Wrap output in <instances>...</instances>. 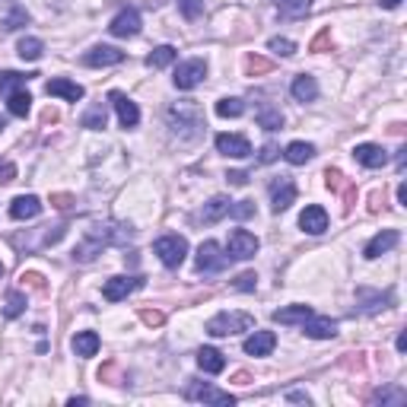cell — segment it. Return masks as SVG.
I'll list each match as a JSON object with an SVG mask.
<instances>
[{
	"label": "cell",
	"instance_id": "obj_61",
	"mask_svg": "<svg viewBox=\"0 0 407 407\" xmlns=\"http://www.w3.org/2000/svg\"><path fill=\"white\" fill-rule=\"evenodd\" d=\"M382 6H388V10H395V6H401V0H382Z\"/></svg>",
	"mask_w": 407,
	"mask_h": 407
},
{
	"label": "cell",
	"instance_id": "obj_39",
	"mask_svg": "<svg viewBox=\"0 0 407 407\" xmlns=\"http://www.w3.org/2000/svg\"><path fill=\"white\" fill-rule=\"evenodd\" d=\"M99 382H108V385H125V372H121V366L115 363V359H108V363L99 369Z\"/></svg>",
	"mask_w": 407,
	"mask_h": 407
},
{
	"label": "cell",
	"instance_id": "obj_16",
	"mask_svg": "<svg viewBox=\"0 0 407 407\" xmlns=\"http://www.w3.org/2000/svg\"><path fill=\"white\" fill-rule=\"evenodd\" d=\"M112 105H115V112H118V121H121V127H137V121H140V108H137V102H131L125 96V92H112Z\"/></svg>",
	"mask_w": 407,
	"mask_h": 407
},
{
	"label": "cell",
	"instance_id": "obj_36",
	"mask_svg": "<svg viewBox=\"0 0 407 407\" xmlns=\"http://www.w3.org/2000/svg\"><path fill=\"white\" fill-rule=\"evenodd\" d=\"M105 121H108V112H105V105H92L90 112L83 115V127H90V131H102L105 127Z\"/></svg>",
	"mask_w": 407,
	"mask_h": 407
},
{
	"label": "cell",
	"instance_id": "obj_5",
	"mask_svg": "<svg viewBox=\"0 0 407 407\" xmlns=\"http://www.w3.org/2000/svg\"><path fill=\"white\" fill-rule=\"evenodd\" d=\"M185 398H188V401H201V404H220V407L236 404V395L213 388V385H207V382H191L185 388Z\"/></svg>",
	"mask_w": 407,
	"mask_h": 407
},
{
	"label": "cell",
	"instance_id": "obj_50",
	"mask_svg": "<svg viewBox=\"0 0 407 407\" xmlns=\"http://www.w3.org/2000/svg\"><path fill=\"white\" fill-rule=\"evenodd\" d=\"M16 179V166H13L10 159L0 162V185H10V181Z\"/></svg>",
	"mask_w": 407,
	"mask_h": 407
},
{
	"label": "cell",
	"instance_id": "obj_26",
	"mask_svg": "<svg viewBox=\"0 0 407 407\" xmlns=\"http://www.w3.org/2000/svg\"><path fill=\"white\" fill-rule=\"evenodd\" d=\"M258 125H261L264 131H280L283 127L280 108H274L270 102H261V105H258Z\"/></svg>",
	"mask_w": 407,
	"mask_h": 407
},
{
	"label": "cell",
	"instance_id": "obj_31",
	"mask_svg": "<svg viewBox=\"0 0 407 407\" xmlns=\"http://www.w3.org/2000/svg\"><path fill=\"white\" fill-rule=\"evenodd\" d=\"M175 58H179V51H175L172 45H159L156 51H150V58H147V67H153V70H162V67H169Z\"/></svg>",
	"mask_w": 407,
	"mask_h": 407
},
{
	"label": "cell",
	"instance_id": "obj_53",
	"mask_svg": "<svg viewBox=\"0 0 407 407\" xmlns=\"http://www.w3.org/2000/svg\"><path fill=\"white\" fill-rule=\"evenodd\" d=\"M341 198H344V210H350V207L356 204V188H354V185H347V188L341 191Z\"/></svg>",
	"mask_w": 407,
	"mask_h": 407
},
{
	"label": "cell",
	"instance_id": "obj_28",
	"mask_svg": "<svg viewBox=\"0 0 407 407\" xmlns=\"http://www.w3.org/2000/svg\"><path fill=\"white\" fill-rule=\"evenodd\" d=\"M73 350H77V356H96L99 354V334L96 331H80V334L73 337Z\"/></svg>",
	"mask_w": 407,
	"mask_h": 407
},
{
	"label": "cell",
	"instance_id": "obj_2",
	"mask_svg": "<svg viewBox=\"0 0 407 407\" xmlns=\"http://www.w3.org/2000/svg\"><path fill=\"white\" fill-rule=\"evenodd\" d=\"M252 328H255V315H248V312H220V315H213L207 322L210 337H233Z\"/></svg>",
	"mask_w": 407,
	"mask_h": 407
},
{
	"label": "cell",
	"instance_id": "obj_10",
	"mask_svg": "<svg viewBox=\"0 0 407 407\" xmlns=\"http://www.w3.org/2000/svg\"><path fill=\"white\" fill-rule=\"evenodd\" d=\"M108 32H112L115 38H131L140 32V13L134 10V6H127V10H121L118 16L112 19V26H108Z\"/></svg>",
	"mask_w": 407,
	"mask_h": 407
},
{
	"label": "cell",
	"instance_id": "obj_38",
	"mask_svg": "<svg viewBox=\"0 0 407 407\" xmlns=\"http://www.w3.org/2000/svg\"><path fill=\"white\" fill-rule=\"evenodd\" d=\"M26 312V296L19 293V290H13V293H6V305H4V315L6 318H19Z\"/></svg>",
	"mask_w": 407,
	"mask_h": 407
},
{
	"label": "cell",
	"instance_id": "obj_25",
	"mask_svg": "<svg viewBox=\"0 0 407 407\" xmlns=\"http://www.w3.org/2000/svg\"><path fill=\"white\" fill-rule=\"evenodd\" d=\"M293 96H296V102H315V99H318V83H315V77H309V73H300V77L293 80Z\"/></svg>",
	"mask_w": 407,
	"mask_h": 407
},
{
	"label": "cell",
	"instance_id": "obj_44",
	"mask_svg": "<svg viewBox=\"0 0 407 407\" xmlns=\"http://www.w3.org/2000/svg\"><path fill=\"white\" fill-rule=\"evenodd\" d=\"M19 280H23V287L36 290V293H45V277H42V274H36V270H26V274L19 277Z\"/></svg>",
	"mask_w": 407,
	"mask_h": 407
},
{
	"label": "cell",
	"instance_id": "obj_34",
	"mask_svg": "<svg viewBox=\"0 0 407 407\" xmlns=\"http://www.w3.org/2000/svg\"><path fill=\"white\" fill-rule=\"evenodd\" d=\"M32 108V96L26 90H16L10 92V115H16V118H26Z\"/></svg>",
	"mask_w": 407,
	"mask_h": 407
},
{
	"label": "cell",
	"instance_id": "obj_11",
	"mask_svg": "<svg viewBox=\"0 0 407 407\" xmlns=\"http://www.w3.org/2000/svg\"><path fill=\"white\" fill-rule=\"evenodd\" d=\"M391 300H395V296H391V293H382V290H369V287H359V290H356V305H359V312H366V315L388 309Z\"/></svg>",
	"mask_w": 407,
	"mask_h": 407
},
{
	"label": "cell",
	"instance_id": "obj_63",
	"mask_svg": "<svg viewBox=\"0 0 407 407\" xmlns=\"http://www.w3.org/2000/svg\"><path fill=\"white\" fill-rule=\"evenodd\" d=\"M4 127H6V121H4V118H0V131H4Z\"/></svg>",
	"mask_w": 407,
	"mask_h": 407
},
{
	"label": "cell",
	"instance_id": "obj_23",
	"mask_svg": "<svg viewBox=\"0 0 407 407\" xmlns=\"http://www.w3.org/2000/svg\"><path fill=\"white\" fill-rule=\"evenodd\" d=\"M229 204H233V201H229V198H223V194H216V198H210L207 204H204V210L198 213V223H207V226H210V223H216V220H220V216H226V213H229Z\"/></svg>",
	"mask_w": 407,
	"mask_h": 407
},
{
	"label": "cell",
	"instance_id": "obj_40",
	"mask_svg": "<svg viewBox=\"0 0 407 407\" xmlns=\"http://www.w3.org/2000/svg\"><path fill=\"white\" fill-rule=\"evenodd\" d=\"M26 23H29V13H26L23 6L16 4V6L10 10V16H6L0 26H4V32H13V29H19V26H26Z\"/></svg>",
	"mask_w": 407,
	"mask_h": 407
},
{
	"label": "cell",
	"instance_id": "obj_30",
	"mask_svg": "<svg viewBox=\"0 0 407 407\" xmlns=\"http://www.w3.org/2000/svg\"><path fill=\"white\" fill-rule=\"evenodd\" d=\"M36 77V73H16V70H4L0 73V92L4 96H10V92H16L19 86H26L29 80Z\"/></svg>",
	"mask_w": 407,
	"mask_h": 407
},
{
	"label": "cell",
	"instance_id": "obj_12",
	"mask_svg": "<svg viewBox=\"0 0 407 407\" xmlns=\"http://www.w3.org/2000/svg\"><path fill=\"white\" fill-rule=\"evenodd\" d=\"M216 150L223 156H233V159H245V156H252V144L242 134H216Z\"/></svg>",
	"mask_w": 407,
	"mask_h": 407
},
{
	"label": "cell",
	"instance_id": "obj_54",
	"mask_svg": "<svg viewBox=\"0 0 407 407\" xmlns=\"http://www.w3.org/2000/svg\"><path fill=\"white\" fill-rule=\"evenodd\" d=\"M226 181H229V185H236V188H242V185H248V175L245 172H229Z\"/></svg>",
	"mask_w": 407,
	"mask_h": 407
},
{
	"label": "cell",
	"instance_id": "obj_42",
	"mask_svg": "<svg viewBox=\"0 0 407 407\" xmlns=\"http://www.w3.org/2000/svg\"><path fill=\"white\" fill-rule=\"evenodd\" d=\"M324 185H328L331 191H337V194H341L344 188L350 185V181L344 179V172H341V169H328V172H324Z\"/></svg>",
	"mask_w": 407,
	"mask_h": 407
},
{
	"label": "cell",
	"instance_id": "obj_56",
	"mask_svg": "<svg viewBox=\"0 0 407 407\" xmlns=\"http://www.w3.org/2000/svg\"><path fill=\"white\" fill-rule=\"evenodd\" d=\"M42 121H45V125H54V121H58V112H54V108H45Z\"/></svg>",
	"mask_w": 407,
	"mask_h": 407
},
{
	"label": "cell",
	"instance_id": "obj_57",
	"mask_svg": "<svg viewBox=\"0 0 407 407\" xmlns=\"http://www.w3.org/2000/svg\"><path fill=\"white\" fill-rule=\"evenodd\" d=\"M398 204H401V207H407V185H404V181L398 185Z\"/></svg>",
	"mask_w": 407,
	"mask_h": 407
},
{
	"label": "cell",
	"instance_id": "obj_9",
	"mask_svg": "<svg viewBox=\"0 0 407 407\" xmlns=\"http://www.w3.org/2000/svg\"><path fill=\"white\" fill-rule=\"evenodd\" d=\"M140 287H144V277H112V280H105V287H102V296H105L108 302H121Z\"/></svg>",
	"mask_w": 407,
	"mask_h": 407
},
{
	"label": "cell",
	"instance_id": "obj_47",
	"mask_svg": "<svg viewBox=\"0 0 407 407\" xmlns=\"http://www.w3.org/2000/svg\"><path fill=\"white\" fill-rule=\"evenodd\" d=\"M181 13H185V19H198L201 10H204V0H179Z\"/></svg>",
	"mask_w": 407,
	"mask_h": 407
},
{
	"label": "cell",
	"instance_id": "obj_60",
	"mask_svg": "<svg viewBox=\"0 0 407 407\" xmlns=\"http://www.w3.org/2000/svg\"><path fill=\"white\" fill-rule=\"evenodd\" d=\"M407 350V334H398V354H404Z\"/></svg>",
	"mask_w": 407,
	"mask_h": 407
},
{
	"label": "cell",
	"instance_id": "obj_41",
	"mask_svg": "<svg viewBox=\"0 0 407 407\" xmlns=\"http://www.w3.org/2000/svg\"><path fill=\"white\" fill-rule=\"evenodd\" d=\"M372 401L376 404H404L407 395H404V388H385V391H376Z\"/></svg>",
	"mask_w": 407,
	"mask_h": 407
},
{
	"label": "cell",
	"instance_id": "obj_52",
	"mask_svg": "<svg viewBox=\"0 0 407 407\" xmlns=\"http://www.w3.org/2000/svg\"><path fill=\"white\" fill-rule=\"evenodd\" d=\"M277 156H280V147H277V144H264V150H261L258 159H261V162H274Z\"/></svg>",
	"mask_w": 407,
	"mask_h": 407
},
{
	"label": "cell",
	"instance_id": "obj_8",
	"mask_svg": "<svg viewBox=\"0 0 407 407\" xmlns=\"http://www.w3.org/2000/svg\"><path fill=\"white\" fill-rule=\"evenodd\" d=\"M258 236H252L248 229H233L229 233V258H236V261H248V258H255L258 252Z\"/></svg>",
	"mask_w": 407,
	"mask_h": 407
},
{
	"label": "cell",
	"instance_id": "obj_3",
	"mask_svg": "<svg viewBox=\"0 0 407 407\" xmlns=\"http://www.w3.org/2000/svg\"><path fill=\"white\" fill-rule=\"evenodd\" d=\"M153 252L159 255V261L166 268H181V261L188 255V242H185V236H162V239H156Z\"/></svg>",
	"mask_w": 407,
	"mask_h": 407
},
{
	"label": "cell",
	"instance_id": "obj_17",
	"mask_svg": "<svg viewBox=\"0 0 407 407\" xmlns=\"http://www.w3.org/2000/svg\"><path fill=\"white\" fill-rule=\"evenodd\" d=\"M302 331L309 337H315V341H328V337L337 334V322L334 318H324V315H309L302 322Z\"/></svg>",
	"mask_w": 407,
	"mask_h": 407
},
{
	"label": "cell",
	"instance_id": "obj_1",
	"mask_svg": "<svg viewBox=\"0 0 407 407\" xmlns=\"http://www.w3.org/2000/svg\"><path fill=\"white\" fill-rule=\"evenodd\" d=\"M169 125L179 134L181 140H194L204 131V115L198 108V102H179L169 108Z\"/></svg>",
	"mask_w": 407,
	"mask_h": 407
},
{
	"label": "cell",
	"instance_id": "obj_43",
	"mask_svg": "<svg viewBox=\"0 0 407 407\" xmlns=\"http://www.w3.org/2000/svg\"><path fill=\"white\" fill-rule=\"evenodd\" d=\"M229 213H233L236 220H248V216H255V201H239V204H229Z\"/></svg>",
	"mask_w": 407,
	"mask_h": 407
},
{
	"label": "cell",
	"instance_id": "obj_33",
	"mask_svg": "<svg viewBox=\"0 0 407 407\" xmlns=\"http://www.w3.org/2000/svg\"><path fill=\"white\" fill-rule=\"evenodd\" d=\"M274 70V60L261 58V54H248L245 58V73L248 77H264V73Z\"/></svg>",
	"mask_w": 407,
	"mask_h": 407
},
{
	"label": "cell",
	"instance_id": "obj_18",
	"mask_svg": "<svg viewBox=\"0 0 407 407\" xmlns=\"http://www.w3.org/2000/svg\"><path fill=\"white\" fill-rule=\"evenodd\" d=\"M45 92H48V96H64L67 102H80V99L86 96L83 86L73 83V80H64V77L48 80V83H45Z\"/></svg>",
	"mask_w": 407,
	"mask_h": 407
},
{
	"label": "cell",
	"instance_id": "obj_29",
	"mask_svg": "<svg viewBox=\"0 0 407 407\" xmlns=\"http://www.w3.org/2000/svg\"><path fill=\"white\" fill-rule=\"evenodd\" d=\"M283 156H287V162H293V166H305V162L315 156V147H312V144H302V140H293V144L283 150Z\"/></svg>",
	"mask_w": 407,
	"mask_h": 407
},
{
	"label": "cell",
	"instance_id": "obj_20",
	"mask_svg": "<svg viewBox=\"0 0 407 407\" xmlns=\"http://www.w3.org/2000/svg\"><path fill=\"white\" fill-rule=\"evenodd\" d=\"M38 213H42V201H38L36 194H19V198L10 204L13 220H36Z\"/></svg>",
	"mask_w": 407,
	"mask_h": 407
},
{
	"label": "cell",
	"instance_id": "obj_59",
	"mask_svg": "<svg viewBox=\"0 0 407 407\" xmlns=\"http://www.w3.org/2000/svg\"><path fill=\"white\" fill-rule=\"evenodd\" d=\"M290 401H302V404H309V395H302V391H293V395H290Z\"/></svg>",
	"mask_w": 407,
	"mask_h": 407
},
{
	"label": "cell",
	"instance_id": "obj_13",
	"mask_svg": "<svg viewBox=\"0 0 407 407\" xmlns=\"http://www.w3.org/2000/svg\"><path fill=\"white\" fill-rule=\"evenodd\" d=\"M293 201H296L293 179H283V175H280V179L270 185V207H274V213H283V210H287Z\"/></svg>",
	"mask_w": 407,
	"mask_h": 407
},
{
	"label": "cell",
	"instance_id": "obj_24",
	"mask_svg": "<svg viewBox=\"0 0 407 407\" xmlns=\"http://www.w3.org/2000/svg\"><path fill=\"white\" fill-rule=\"evenodd\" d=\"M198 366L204 372H210V376H216V372L226 369V356H223L220 350H213V347H201L198 350Z\"/></svg>",
	"mask_w": 407,
	"mask_h": 407
},
{
	"label": "cell",
	"instance_id": "obj_4",
	"mask_svg": "<svg viewBox=\"0 0 407 407\" xmlns=\"http://www.w3.org/2000/svg\"><path fill=\"white\" fill-rule=\"evenodd\" d=\"M131 236H134V229L125 226V223H102V226L86 229V239L99 242L102 248L105 245H125V242H131Z\"/></svg>",
	"mask_w": 407,
	"mask_h": 407
},
{
	"label": "cell",
	"instance_id": "obj_14",
	"mask_svg": "<svg viewBox=\"0 0 407 407\" xmlns=\"http://www.w3.org/2000/svg\"><path fill=\"white\" fill-rule=\"evenodd\" d=\"M125 60V51L112 48V45H96V48H90L83 54V64L86 67H115Z\"/></svg>",
	"mask_w": 407,
	"mask_h": 407
},
{
	"label": "cell",
	"instance_id": "obj_64",
	"mask_svg": "<svg viewBox=\"0 0 407 407\" xmlns=\"http://www.w3.org/2000/svg\"><path fill=\"white\" fill-rule=\"evenodd\" d=\"M0 277H4V264H0Z\"/></svg>",
	"mask_w": 407,
	"mask_h": 407
},
{
	"label": "cell",
	"instance_id": "obj_51",
	"mask_svg": "<svg viewBox=\"0 0 407 407\" xmlns=\"http://www.w3.org/2000/svg\"><path fill=\"white\" fill-rule=\"evenodd\" d=\"M255 283H258V277L252 274V270H248V274H239V277H236V290H245V293H252Z\"/></svg>",
	"mask_w": 407,
	"mask_h": 407
},
{
	"label": "cell",
	"instance_id": "obj_15",
	"mask_svg": "<svg viewBox=\"0 0 407 407\" xmlns=\"http://www.w3.org/2000/svg\"><path fill=\"white\" fill-rule=\"evenodd\" d=\"M300 226H302V233H309V236H322L324 229H328V213H324V207L309 204L300 213Z\"/></svg>",
	"mask_w": 407,
	"mask_h": 407
},
{
	"label": "cell",
	"instance_id": "obj_46",
	"mask_svg": "<svg viewBox=\"0 0 407 407\" xmlns=\"http://www.w3.org/2000/svg\"><path fill=\"white\" fill-rule=\"evenodd\" d=\"M140 322H144L147 328H159V324L166 322V315H162L159 309H140Z\"/></svg>",
	"mask_w": 407,
	"mask_h": 407
},
{
	"label": "cell",
	"instance_id": "obj_19",
	"mask_svg": "<svg viewBox=\"0 0 407 407\" xmlns=\"http://www.w3.org/2000/svg\"><path fill=\"white\" fill-rule=\"evenodd\" d=\"M354 159L366 169H382L385 162H388V153H385L379 144H359L354 150Z\"/></svg>",
	"mask_w": 407,
	"mask_h": 407
},
{
	"label": "cell",
	"instance_id": "obj_32",
	"mask_svg": "<svg viewBox=\"0 0 407 407\" xmlns=\"http://www.w3.org/2000/svg\"><path fill=\"white\" fill-rule=\"evenodd\" d=\"M277 6H280L283 16L300 19V16H305V13L312 10V0H277Z\"/></svg>",
	"mask_w": 407,
	"mask_h": 407
},
{
	"label": "cell",
	"instance_id": "obj_6",
	"mask_svg": "<svg viewBox=\"0 0 407 407\" xmlns=\"http://www.w3.org/2000/svg\"><path fill=\"white\" fill-rule=\"evenodd\" d=\"M194 264H198L201 274H220V270L226 268V255H223V248L216 245V242H201Z\"/></svg>",
	"mask_w": 407,
	"mask_h": 407
},
{
	"label": "cell",
	"instance_id": "obj_62",
	"mask_svg": "<svg viewBox=\"0 0 407 407\" xmlns=\"http://www.w3.org/2000/svg\"><path fill=\"white\" fill-rule=\"evenodd\" d=\"M0 6H6V10H13V6H16V0H0Z\"/></svg>",
	"mask_w": 407,
	"mask_h": 407
},
{
	"label": "cell",
	"instance_id": "obj_7",
	"mask_svg": "<svg viewBox=\"0 0 407 407\" xmlns=\"http://www.w3.org/2000/svg\"><path fill=\"white\" fill-rule=\"evenodd\" d=\"M204 77H207V64H204L201 58H191V60H185V64H179V70H175V86H179V90H194V86L204 83Z\"/></svg>",
	"mask_w": 407,
	"mask_h": 407
},
{
	"label": "cell",
	"instance_id": "obj_35",
	"mask_svg": "<svg viewBox=\"0 0 407 407\" xmlns=\"http://www.w3.org/2000/svg\"><path fill=\"white\" fill-rule=\"evenodd\" d=\"M242 112H245V102L236 99V96H229V99H220V102H216V115H220V118H239Z\"/></svg>",
	"mask_w": 407,
	"mask_h": 407
},
{
	"label": "cell",
	"instance_id": "obj_45",
	"mask_svg": "<svg viewBox=\"0 0 407 407\" xmlns=\"http://www.w3.org/2000/svg\"><path fill=\"white\" fill-rule=\"evenodd\" d=\"M309 51H331V29H322V32H318V36L315 38H312V42H309Z\"/></svg>",
	"mask_w": 407,
	"mask_h": 407
},
{
	"label": "cell",
	"instance_id": "obj_55",
	"mask_svg": "<svg viewBox=\"0 0 407 407\" xmlns=\"http://www.w3.org/2000/svg\"><path fill=\"white\" fill-rule=\"evenodd\" d=\"M372 204H369V210H372V213H379V207H382V204H385V191H372V198H369Z\"/></svg>",
	"mask_w": 407,
	"mask_h": 407
},
{
	"label": "cell",
	"instance_id": "obj_48",
	"mask_svg": "<svg viewBox=\"0 0 407 407\" xmlns=\"http://www.w3.org/2000/svg\"><path fill=\"white\" fill-rule=\"evenodd\" d=\"M270 51L290 58V54H296V42H290V38H270Z\"/></svg>",
	"mask_w": 407,
	"mask_h": 407
},
{
	"label": "cell",
	"instance_id": "obj_22",
	"mask_svg": "<svg viewBox=\"0 0 407 407\" xmlns=\"http://www.w3.org/2000/svg\"><path fill=\"white\" fill-rule=\"evenodd\" d=\"M398 242H401V236H398V229H385V233H379L376 239H372L369 245H366V252H363V255L372 261V258H379V255L391 252V248H395Z\"/></svg>",
	"mask_w": 407,
	"mask_h": 407
},
{
	"label": "cell",
	"instance_id": "obj_58",
	"mask_svg": "<svg viewBox=\"0 0 407 407\" xmlns=\"http://www.w3.org/2000/svg\"><path fill=\"white\" fill-rule=\"evenodd\" d=\"M233 382H239V385H248V382H252V376H248V372H236V379H233Z\"/></svg>",
	"mask_w": 407,
	"mask_h": 407
},
{
	"label": "cell",
	"instance_id": "obj_27",
	"mask_svg": "<svg viewBox=\"0 0 407 407\" xmlns=\"http://www.w3.org/2000/svg\"><path fill=\"white\" fill-rule=\"evenodd\" d=\"M309 315H312L309 305H287V309H277L274 312V322L277 324H302Z\"/></svg>",
	"mask_w": 407,
	"mask_h": 407
},
{
	"label": "cell",
	"instance_id": "obj_21",
	"mask_svg": "<svg viewBox=\"0 0 407 407\" xmlns=\"http://www.w3.org/2000/svg\"><path fill=\"white\" fill-rule=\"evenodd\" d=\"M274 347H277L274 331H255V334L248 337L245 344H242V350H245L248 356H268Z\"/></svg>",
	"mask_w": 407,
	"mask_h": 407
},
{
	"label": "cell",
	"instance_id": "obj_49",
	"mask_svg": "<svg viewBox=\"0 0 407 407\" xmlns=\"http://www.w3.org/2000/svg\"><path fill=\"white\" fill-rule=\"evenodd\" d=\"M73 204H77V198H73V194H64V191L51 194V207H58V210H70Z\"/></svg>",
	"mask_w": 407,
	"mask_h": 407
},
{
	"label": "cell",
	"instance_id": "obj_37",
	"mask_svg": "<svg viewBox=\"0 0 407 407\" xmlns=\"http://www.w3.org/2000/svg\"><path fill=\"white\" fill-rule=\"evenodd\" d=\"M16 51L23 60H38L45 51V45H42V38H23V42L16 45Z\"/></svg>",
	"mask_w": 407,
	"mask_h": 407
}]
</instances>
